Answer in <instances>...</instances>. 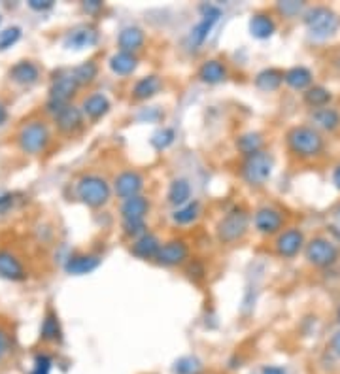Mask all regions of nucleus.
Instances as JSON below:
<instances>
[{"mask_svg": "<svg viewBox=\"0 0 340 374\" xmlns=\"http://www.w3.org/2000/svg\"><path fill=\"white\" fill-rule=\"evenodd\" d=\"M286 142H288V149L291 151V155L301 161L316 159L325 149V138L312 125L291 127L286 135Z\"/></svg>", "mask_w": 340, "mask_h": 374, "instance_id": "obj_1", "label": "nucleus"}, {"mask_svg": "<svg viewBox=\"0 0 340 374\" xmlns=\"http://www.w3.org/2000/svg\"><path fill=\"white\" fill-rule=\"evenodd\" d=\"M50 142H52V130L44 119L27 121L17 133V146L27 155L44 154Z\"/></svg>", "mask_w": 340, "mask_h": 374, "instance_id": "obj_2", "label": "nucleus"}, {"mask_svg": "<svg viewBox=\"0 0 340 374\" xmlns=\"http://www.w3.org/2000/svg\"><path fill=\"white\" fill-rule=\"evenodd\" d=\"M80 200L91 208L106 207L112 199V186L106 178L98 174H85L80 178L76 187Z\"/></svg>", "mask_w": 340, "mask_h": 374, "instance_id": "obj_3", "label": "nucleus"}, {"mask_svg": "<svg viewBox=\"0 0 340 374\" xmlns=\"http://www.w3.org/2000/svg\"><path fill=\"white\" fill-rule=\"evenodd\" d=\"M302 20H304L309 33L318 40L331 38L340 27L339 15L327 6L309 8L302 15Z\"/></svg>", "mask_w": 340, "mask_h": 374, "instance_id": "obj_4", "label": "nucleus"}, {"mask_svg": "<svg viewBox=\"0 0 340 374\" xmlns=\"http://www.w3.org/2000/svg\"><path fill=\"white\" fill-rule=\"evenodd\" d=\"M272 168H274V157L270 155V151H257V154L244 157L240 174L244 178L246 184H250L253 187L265 186L272 176Z\"/></svg>", "mask_w": 340, "mask_h": 374, "instance_id": "obj_5", "label": "nucleus"}, {"mask_svg": "<svg viewBox=\"0 0 340 374\" xmlns=\"http://www.w3.org/2000/svg\"><path fill=\"white\" fill-rule=\"evenodd\" d=\"M250 227V216L244 208H232L231 212L223 216L216 227L219 242L223 244H235L238 240H242Z\"/></svg>", "mask_w": 340, "mask_h": 374, "instance_id": "obj_6", "label": "nucleus"}, {"mask_svg": "<svg viewBox=\"0 0 340 374\" xmlns=\"http://www.w3.org/2000/svg\"><path fill=\"white\" fill-rule=\"evenodd\" d=\"M304 257L316 269H329L340 259V250L333 240L314 237L304 246Z\"/></svg>", "mask_w": 340, "mask_h": 374, "instance_id": "obj_7", "label": "nucleus"}, {"mask_svg": "<svg viewBox=\"0 0 340 374\" xmlns=\"http://www.w3.org/2000/svg\"><path fill=\"white\" fill-rule=\"evenodd\" d=\"M187 261H189V246H187L186 240L182 239H174L165 242V244L161 246L157 257H155V263L161 264V267H167V269L180 267V264L187 263Z\"/></svg>", "mask_w": 340, "mask_h": 374, "instance_id": "obj_8", "label": "nucleus"}, {"mask_svg": "<svg viewBox=\"0 0 340 374\" xmlns=\"http://www.w3.org/2000/svg\"><path fill=\"white\" fill-rule=\"evenodd\" d=\"M306 246V240H304V232L299 229V227H289L286 231H282L276 237V242H274V250L280 257L291 259L299 255V253L304 250Z\"/></svg>", "mask_w": 340, "mask_h": 374, "instance_id": "obj_9", "label": "nucleus"}, {"mask_svg": "<svg viewBox=\"0 0 340 374\" xmlns=\"http://www.w3.org/2000/svg\"><path fill=\"white\" fill-rule=\"evenodd\" d=\"M219 17H221V10H219L218 6H212V4L202 6V20L193 27L191 34H189V44H191L195 50L205 44L208 34L212 33L214 25L219 21Z\"/></svg>", "mask_w": 340, "mask_h": 374, "instance_id": "obj_10", "label": "nucleus"}, {"mask_svg": "<svg viewBox=\"0 0 340 374\" xmlns=\"http://www.w3.org/2000/svg\"><path fill=\"white\" fill-rule=\"evenodd\" d=\"M144 189V176L138 170H123L114 180V193L123 200L138 197Z\"/></svg>", "mask_w": 340, "mask_h": 374, "instance_id": "obj_11", "label": "nucleus"}, {"mask_svg": "<svg viewBox=\"0 0 340 374\" xmlns=\"http://www.w3.org/2000/svg\"><path fill=\"white\" fill-rule=\"evenodd\" d=\"M253 225L261 234H280L283 227V214L274 207L259 208L253 216Z\"/></svg>", "mask_w": 340, "mask_h": 374, "instance_id": "obj_12", "label": "nucleus"}, {"mask_svg": "<svg viewBox=\"0 0 340 374\" xmlns=\"http://www.w3.org/2000/svg\"><path fill=\"white\" fill-rule=\"evenodd\" d=\"M84 112L74 104H66L63 110L53 116L55 127H57L63 135H74L84 127Z\"/></svg>", "mask_w": 340, "mask_h": 374, "instance_id": "obj_13", "label": "nucleus"}, {"mask_svg": "<svg viewBox=\"0 0 340 374\" xmlns=\"http://www.w3.org/2000/svg\"><path fill=\"white\" fill-rule=\"evenodd\" d=\"M8 74H10V80H12L13 84L23 85V87H31V85L36 84L40 76H42V68H40L34 61L23 59L20 63H15Z\"/></svg>", "mask_w": 340, "mask_h": 374, "instance_id": "obj_14", "label": "nucleus"}, {"mask_svg": "<svg viewBox=\"0 0 340 374\" xmlns=\"http://www.w3.org/2000/svg\"><path fill=\"white\" fill-rule=\"evenodd\" d=\"M0 278L10 280V282H23V280H27L25 264L10 250H0Z\"/></svg>", "mask_w": 340, "mask_h": 374, "instance_id": "obj_15", "label": "nucleus"}, {"mask_svg": "<svg viewBox=\"0 0 340 374\" xmlns=\"http://www.w3.org/2000/svg\"><path fill=\"white\" fill-rule=\"evenodd\" d=\"M80 89V84L76 82L74 74H63V76L55 77L50 87V100L55 103L71 104V98L74 97Z\"/></svg>", "mask_w": 340, "mask_h": 374, "instance_id": "obj_16", "label": "nucleus"}, {"mask_svg": "<svg viewBox=\"0 0 340 374\" xmlns=\"http://www.w3.org/2000/svg\"><path fill=\"white\" fill-rule=\"evenodd\" d=\"M98 42V31L93 25H80L72 29L64 38V47L68 50H87Z\"/></svg>", "mask_w": 340, "mask_h": 374, "instance_id": "obj_17", "label": "nucleus"}, {"mask_svg": "<svg viewBox=\"0 0 340 374\" xmlns=\"http://www.w3.org/2000/svg\"><path fill=\"white\" fill-rule=\"evenodd\" d=\"M310 121H312V127L320 133L321 130L334 133L337 129H340V112L337 108H331V106H323V108L312 110Z\"/></svg>", "mask_w": 340, "mask_h": 374, "instance_id": "obj_18", "label": "nucleus"}, {"mask_svg": "<svg viewBox=\"0 0 340 374\" xmlns=\"http://www.w3.org/2000/svg\"><path fill=\"white\" fill-rule=\"evenodd\" d=\"M101 267V257L98 255H91V253H76L71 255L66 264H64V271L74 276H82V274H89V272L96 271Z\"/></svg>", "mask_w": 340, "mask_h": 374, "instance_id": "obj_19", "label": "nucleus"}, {"mask_svg": "<svg viewBox=\"0 0 340 374\" xmlns=\"http://www.w3.org/2000/svg\"><path fill=\"white\" fill-rule=\"evenodd\" d=\"M112 108V104H110L108 97L103 95V93H93V95H87L84 98V103H82V112H84V116L91 121H98V119H103L106 114Z\"/></svg>", "mask_w": 340, "mask_h": 374, "instance_id": "obj_20", "label": "nucleus"}, {"mask_svg": "<svg viewBox=\"0 0 340 374\" xmlns=\"http://www.w3.org/2000/svg\"><path fill=\"white\" fill-rule=\"evenodd\" d=\"M161 246H163L161 244V240L155 237L154 232H146V234H142V237H138V239L133 242L131 252L138 259H144V261H151V259L155 261Z\"/></svg>", "mask_w": 340, "mask_h": 374, "instance_id": "obj_21", "label": "nucleus"}, {"mask_svg": "<svg viewBox=\"0 0 340 374\" xmlns=\"http://www.w3.org/2000/svg\"><path fill=\"white\" fill-rule=\"evenodd\" d=\"M144 44H146V34H144L140 27H125L119 33V36H117L119 52L135 53L136 55V52H140Z\"/></svg>", "mask_w": 340, "mask_h": 374, "instance_id": "obj_22", "label": "nucleus"}, {"mask_svg": "<svg viewBox=\"0 0 340 374\" xmlns=\"http://www.w3.org/2000/svg\"><path fill=\"white\" fill-rule=\"evenodd\" d=\"M149 212V200L146 197H133V199L123 200L121 218L123 221H146V216Z\"/></svg>", "mask_w": 340, "mask_h": 374, "instance_id": "obj_23", "label": "nucleus"}, {"mask_svg": "<svg viewBox=\"0 0 340 374\" xmlns=\"http://www.w3.org/2000/svg\"><path fill=\"white\" fill-rule=\"evenodd\" d=\"M283 82L295 91H306L312 87L314 74L306 66H293L289 70L283 72Z\"/></svg>", "mask_w": 340, "mask_h": 374, "instance_id": "obj_24", "label": "nucleus"}, {"mask_svg": "<svg viewBox=\"0 0 340 374\" xmlns=\"http://www.w3.org/2000/svg\"><path fill=\"white\" fill-rule=\"evenodd\" d=\"M110 70L117 76H131L138 68V57L135 53L117 52L110 57Z\"/></svg>", "mask_w": 340, "mask_h": 374, "instance_id": "obj_25", "label": "nucleus"}, {"mask_svg": "<svg viewBox=\"0 0 340 374\" xmlns=\"http://www.w3.org/2000/svg\"><path fill=\"white\" fill-rule=\"evenodd\" d=\"M225 77H227V66L218 59L205 61L199 68V80L208 85L221 84V82H225Z\"/></svg>", "mask_w": 340, "mask_h": 374, "instance_id": "obj_26", "label": "nucleus"}, {"mask_svg": "<svg viewBox=\"0 0 340 374\" xmlns=\"http://www.w3.org/2000/svg\"><path fill=\"white\" fill-rule=\"evenodd\" d=\"M250 33L251 36H256V38L267 40L276 33V23H274V20L270 17L269 13H253L250 20Z\"/></svg>", "mask_w": 340, "mask_h": 374, "instance_id": "obj_27", "label": "nucleus"}, {"mask_svg": "<svg viewBox=\"0 0 340 374\" xmlns=\"http://www.w3.org/2000/svg\"><path fill=\"white\" fill-rule=\"evenodd\" d=\"M161 87H163V82H161L159 76H155V74H151V76H144L140 77V80L135 84V87H133V98L138 100V103L148 100V98L155 97V95L159 93Z\"/></svg>", "mask_w": 340, "mask_h": 374, "instance_id": "obj_28", "label": "nucleus"}, {"mask_svg": "<svg viewBox=\"0 0 340 374\" xmlns=\"http://www.w3.org/2000/svg\"><path fill=\"white\" fill-rule=\"evenodd\" d=\"M191 184L186 178H176L168 187V202L176 208L186 207L187 202H191Z\"/></svg>", "mask_w": 340, "mask_h": 374, "instance_id": "obj_29", "label": "nucleus"}, {"mask_svg": "<svg viewBox=\"0 0 340 374\" xmlns=\"http://www.w3.org/2000/svg\"><path fill=\"white\" fill-rule=\"evenodd\" d=\"M40 338L44 342H61L63 338V329H61V322L55 312H47L40 327Z\"/></svg>", "mask_w": 340, "mask_h": 374, "instance_id": "obj_30", "label": "nucleus"}, {"mask_svg": "<svg viewBox=\"0 0 340 374\" xmlns=\"http://www.w3.org/2000/svg\"><path fill=\"white\" fill-rule=\"evenodd\" d=\"M200 210H202V207H200L199 200H191V202H187L186 207L174 210L172 221L176 225H191L200 218Z\"/></svg>", "mask_w": 340, "mask_h": 374, "instance_id": "obj_31", "label": "nucleus"}, {"mask_svg": "<svg viewBox=\"0 0 340 374\" xmlns=\"http://www.w3.org/2000/svg\"><path fill=\"white\" fill-rule=\"evenodd\" d=\"M263 135H259V133H244V135H240L237 138V149L240 154L244 155V157H250V155L257 154V151H261L263 149Z\"/></svg>", "mask_w": 340, "mask_h": 374, "instance_id": "obj_32", "label": "nucleus"}, {"mask_svg": "<svg viewBox=\"0 0 340 374\" xmlns=\"http://www.w3.org/2000/svg\"><path fill=\"white\" fill-rule=\"evenodd\" d=\"M283 84V72L278 68H265L256 76V87L261 91H276Z\"/></svg>", "mask_w": 340, "mask_h": 374, "instance_id": "obj_33", "label": "nucleus"}, {"mask_svg": "<svg viewBox=\"0 0 340 374\" xmlns=\"http://www.w3.org/2000/svg\"><path fill=\"white\" fill-rule=\"evenodd\" d=\"M331 98H333L331 91L325 89L323 85H312L310 89L304 91V103L309 104L310 108H314V110L329 106Z\"/></svg>", "mask_w": 340, "mask_h": 374, "instance_id": "obj_34", "label": "nucleus"}, {"mask_svg": "<svg viewBox=\"0 0 340 374\" xmlns=\"http://www.w3.org/2000/svg\"><path fill=\"white\" fill-rule=\"evenodd\" d=\"M74 77H76V82L82 85H89L95 82V77L98 76V65H96L95 61H85L80 66H76L74 70H72Z\"/></svg>", "mask_w": 340, "mask_h": 374, "instance_id": "obj_35", "label": "nucleus"}, {"mask_svg": "<svg viewBox=\"0 0 340 374\" xmlns=\"http://www.w3.org/2000/svg\"><path fill=\"white\" fill-rule=\"evenodd\" d=\"M202 371H205L202 361L197 359V357H193V355L180 357V359L172 365L174 374H202Z\"/></svg>", "mask_w": 340, "mask_h": 374, "instance_id": "obj_36", "label": "nucleus"}, {"mask_svg": "<svg viewBox=\"0 0 340 374\" xmlns=\"http://www.w3.org/2000/svg\"><path fill=\"white\" fill-rule=\"evenodd\" d=\"M21 38V29L20 27H6L0 31V52H4L8 47H12L20 42Z\"/></svg>", "mask_w": 340, "mask_h": 374, "instance_id": "obj_37", "label": "nucleus"}, {"mask_svg": "<svg viewBox=\"0 0 340 374\" xmlns=\"http://www.w3.org/2000/svg\"><path fill=\"white\" fill-rule=\"evenodd\" d=\"M174 138H176V133L174 129H168V127H163L151 136V146L155 149H167L170 144H174Z\"/></svg>", "mask_w": 340, "mask_h": 374, "instance_id": "obj_38", "label": "nucleus"}, {"mask_svg": "<svg viewBox=\"0 0 340 374\" xmlns=\"http://www.w3.org/2000/svg\"><path fill=\"white\" fill-rule=\"evenodd\" d=\"M53 359L52 355L45 354V352H40L34 357V367H32L31 374H52Z\"/></svg>", "mask_w": 340, "mask_h": 374, "instance_id": "obj_39", "label": "nucleus"}, {"mask_svg": "<svg viewBox=\"0 0 340 374\" xmlns=\"http://www.w3.org/2000/svg\"><path fill=\"white\" fill-rule=\"evenodd\" d=\"M302 10H304V2H297V0L278 2V12L282 13L283 17H297Z\"/></svg>", "mask_w": 340, "mask_h": 374, "instance_id": "obj_40", "label": "nucleus"}, {"mask_svg": "<svg viewBox=\"0 0 340 374\" xmlns=\"http://www.w3.org/2000/svg\"><path fill=\"white\" fill-rule=\"evenodd\" d=\"M10 352H12V341H10L8 331L0 325V365L10 355Z\"/></svg>", "mask_w": 340, "mask_h": 374, "instance_id": "obj_41", "label": "nucleus"}, {"mask_svg": "<svg viewBox=\"0 0 340 374\" xmlns=\"http://www.w3.org/2000/svg\"><path fill=\"white\" fill-rule=\"evenodd\" d=\"M29 6H31L34 12H45V10L53 8V2L52 0H31Z\"/></svg>", "mask_w": 340, "mask_h": 374, "instance_id": "obj_42", "label": "nucleus"}, {"mask_svg": "<svg viewBox=\"0 0 340 374\" xmlns=\"http://www.w3.org/2000/svg\"><path fill=\"white\" fill-rule=\"evenodd\" d=\"M261 374H288V371L280 365H265L261 368Z\"/></svg>", "mask_w": 340, "mask_h": 374, "instance_id": "obj_43", "label": "nucleus"}, {"mask_svg": "<svg viewBox=\"0 0 340 374\" xmlns=\"http://www.w3.org/2000/svg\"><path fill=\"white\" fill-rule=\"evenodd\" d=\"M329 348H331V352H333L337 357H340V331L333 335V338L329 342Z\"/></svg>", "mask_w": 340, "mask_h": 374, "instance_id": "obj_44", "label": "nucleus"}, {"mask_svg": "<svg viewBox=\"0 0 340 374\" xmlns=\"http://www.w3.org/2000/svg\"><path fill=\"white\" fill-rule=\"evenodd\" d=\"M13 204V195H0V210H8Z\"/></svg>", "mask_w": 340, "mask_h": 374, "instance_id": "obj_45", "label": "nucleus"}, {"mask_svg": "<svg viewBox=\"0 0 340 374\" xmlns=\"http://www.w3.org/2000/svg\"><path fill=\"white\" fill-rule=\"evenodd\" d=\"M103 8V2H98V0H91V2H84V10L85 12H96V10H101Z\"/></svg>", "mask_w": 340, "mask_h": 374, "instance_id": "obj_46", "label": "nucleus"}, {"mask_svg": "<svg viewBox=\"0 0 340 374\" xmlns=\"http://www.w3.org/2000/svg\"><path fill=\"white\" fill-rule=\"evenodd\" d=\"M333 184H334V187L340 191V163L334 167V170H333Z\"/></svg>", "mask_w": 340, "mask_h": 374, "instance_id": "obj_47", "label": "nucleus"}, {"mask_svg": "<svg viewBox=\"0 0 340 374\" xmlns=\"http://www.w3.org/2000/svg\"><path fill=\"white\" fill-rule=\"evenodd\" d=\"M8 119V110H6V106L4 104L0 103V125H4Z\"/></svg>", "mask_w": 340, "mask_h": 374, "instance_id": "obj_48", "label": "nucleus"}, {"mask_svg": "<svg viewBox=\"0 0 340 374\" xmlns=\"http://www.w3.org/2000/svg\"><path fill=\"white\" fill-rule=\"evenodd\" d=\"M337 218L340 220V204H339V208H337Z\"/></svg>", "mask_w": 340, "mask_h": 374, "instance_id": "obj_49", "label": "nucleus"}, {"mask_svg": "<svg viewBox=\"0 0 340 374\" xmlns=\"http://www.w3.org/2000/svg\"><path fill=\"white\" fill-rule=\"evenodd\" d=\"M339 322H340V308H339Z\"/></svg>", "mask_w": 340, "mask_h": 374, "instance_id": "obj_50", "label": "nucleus"}, {"mask_svg": "<svg viewBox=\"0 0 340 374\" xmlns=\"http://www.w3.org/2000/svg\"><path fill=\"white\" fill-rule=\"evenodd\" d=\"M0 23H2V15H0Z\"/></svg>", "mask_w": 340, "mask_h": 374, "instance_id": "obj_51", "label": "nucleus"}]
</instances>
